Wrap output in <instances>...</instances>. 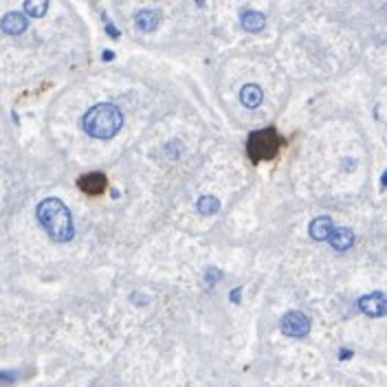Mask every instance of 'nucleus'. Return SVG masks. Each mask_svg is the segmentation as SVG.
<instances>
[{
  "label": "nucleus",
  "mask_w": 387,
  "mask_h": 387,
  "mask_svg": "<svg viewBox=\"0 0 387 387\" xmlns=\"http://www.w3.org/2000/svg\"><path fill=\"white\" fill-rule=\"evenodd\" d=\"M42 229L46 236L55 242H68L75 236V225H73L71 209L62 203L60 198H44L35 209Z\"/></svg>",
  "instance_id": "1"
},
{
  "label": "nucleus",
  "mask_w": 387,
  "mask_h": 387,
  "mask_svg": "<svg viewBox=\"0 0 387 387\" xmlns=\"http://www.w3.org/2000/svg\"><path fill=\"white\" fill-rule=\"evenodd\" d=\"M84 132L93 139H113L124 126V115L115 104H97L84 115Z\"/></svg>",
  "instance_id": "2"
},
{
  "label": "nucleus",
  "mask_w": 387,
  "mask_h": 387,
  "mask_svg": "<svg viewBox=\"0 0 387 387\" xmlns=\"http://www.w3.org/2000/svg\"><path fill=\"white\" fill-rule=\"evenodd\" d=\"M279 145H282V139L277 136V132L273 128H266V130H258L249 136V143H247V152L253 161H268L277 154Z\"/></svg>",
  "instance_id": "3"
},
{
  "label": "nucleus",
  "mask_w": 387,
  "mask_h": 387,
  "mask_svg": "<svg viewBox=\"0 0 387 387\" xmlns=\"http://www.w3.org/2000/svg\"><path fill=\"white\" fill-rule=\"evenodd\" d=\"M279 328L286 337H293V339H301L310 332V319L299 310H290L286 312L279 321Z\"/></svg>",
  "instance_id": "4"
},
{
  "label": "nucleus",
  "mask_w": 387,
  "mask_h": 387,
  "mask_svg": "<svg viewBox=\"0 0 387 387\" xmlns=\"http://www.w3.org/2000/svg\"><path fill=\"white\" fill-rule=\"evenodd\" d=\"M359 308H361L363 315L368 317H383L385 310H387V304H385V295L381 290L376 293H370V295H363L359 299Z\"/></svg>",
  "instance_id": "5"
},
{
  "label": "nucleus",
  "mask_w": 387,
  "mask_h": 387,
  "mask_svg": "<svg viewBox=\"0 0 387 387\" xmlns=\"http://www.w3.org/2000/svg\"><path fill=\"white\" fill-rule=\"evenodd\" d=\"M26 24H29V20H26V15L20 11H9L2 20H0V29L7 35H20L26 29Z\"/></svg>",
  "instance_id": "6"
},
{
  "label": "nucleus",
  "mask_w": 387,
  "mask_h": 387,
  "mask_svg": "<svg viewBox=\"0 0 387 387\" xmlns=\"http://www.w3.org/2000/svg\"><path fill=\"white\" fill-rule=\"evenodd\" d=\"M79 185V189H82L84 194H91V196H97V194H102L104 189H106V176L104 174H99V172H95V174H86V176H82L77 181Z\"/></svg>",
  "instance_id": "7"
},
{
  "label": "nucleus",
  "mask_w": 387,
  "mask_h": 387,
  "mask_svg": "<svg viewBox=\"0 0 387 387\" xmlns=\"http://www.w3.org/2000/svg\"><path fill=\"white\" fill-rule=\"evenodd\" d=\"M332 231H335V225H332V220L328 216H319V218H315L310 222V238L317 242L328 240Z\"/></svg>",
  "instance_id": "8"
},
{
  "label": "nucleus",
  "mask_w": 387,
  "mask_h": 387,
  "mask_svg": "<svg viewBox=\"0 0 387 387\" xmlns=\"http://www.w3.org/2000/svg\"><path fill=\"white\" fill-rule=\"evenodd\" d=\"M262 99H264V93H262V88L258 86V84H245L242 86V91H240V102L242 106H247V108H258L259 104H262Z\"/></svg>",
  "instance_id": "9"
},
{
  "label": "nucleus",
  "mask_w": 387,
  "mask_h": 387,
  "mask_svg": "<svg viewBox=\"0 0 387 387\" xmlns=\"http://www.w3.org/2000/svg\"><path fill=\"white\" fill-rule=\"evenodd\" d=\"M134 22H136V29L150 33V31H154L158 26V22H161V13L154 11V9H141V11L136 13Z\"/></svg>",
  "instance_id": "10"
},
{
  "label": "nucleus",
  "mask_w": 387,
  "mask_h": 387,
  "mask_svg": "<svg viewBox=\"0 0 387 387\" xmlns=\"http://www.w3.org/2000/svg\"><path fill=\"white\" fill-rule=\"evenodd\" d=\"M330 245L337 249V251H348L350 247L354 245V233L348 229V227H339V229H335L330 233Z\"/></svg>",
  "instance_id": "11"
},
{
  "label": "nucleus",
  "mask_w": 387,
  "mask_h": 387,
  "mask_svg": "<svg viewBox=\"0 0 387 387\" xmlns=\"http://www.w3.org/2000/svg\"><path fill=\"white\" fill-rule=\"evenodd\" d=\"M264 24H266L264 13H259V11H245L242 13V26H245L249 33H259V31L264 29Z\"/></svg>",
  "instance_id": "12"
},
{
  "label": "nucleus",
  "mask_w": 387,
  "mask_h": 387,
  "mask_svg": "<svg viewBox=\"0 0 387 387\" xmlns=\"http://www.w3.org/2000/svg\"><path fill=\"white\" fill-rule=\"evenodd\" d=\"M196 209L203 216H214V214H218V209H220V200L216 198V196H200L198 203H196Z\"/></svg>",
  "instance_id": "13"
},
{
  "label": "nucleus",
  "mask_w": 387,
  "mask_h": 387,
  "mask_svg": "<svg viewBox=\"0 0 387 387\" xmlns=\"http://www.w3.org/2000/svg\"><path fill=\"white\" fill-rule=\"evenodd\" d=\"M46 9H49V2H46V0H40V2L29 0V2H24V13H29L31 18H42V15L46 13Z\"/></svg>",
  "instance_id": "14"
},
{
  "label": "nucleus",
  "mask_w": 387,
  "mask_h": 387,
  "mask_svg": "<svg viewBox=\"0 0 387 387\" xmlns=\"http://www.w3.org/2000/svg\"><path fill=\"white\" fill-rule=\"evenodd\" d=\"M216 277H220V271H218V268H209V271H207V284L214 286V279Z\"/></svg>",
  "instance_id": "15"
},
{
  "label": "nucleus",
  "mask_w": 387,
  "mask_h": 387,
  "mask_svg": "<svg viewBox=\"0 0 387 387\" xmlns=\"http://www.w3.org/2000/svg\"><path fill=\"white\" fill-rule=\"evenodd\" d=\"M13 379H15L13 374H2V372H0V381H13Z\"/></svg>",
  "instance_id": "16"
}]
</instances>
